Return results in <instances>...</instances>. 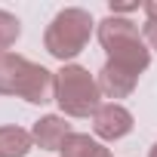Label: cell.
I'll return each instance as SVG.
<instances>
[{"instance_id":"8992f818","label":"cell","mask_w":157,"mask_h":157,"mask_svg":"<svg viewBox=\"0 0 157 157\" xmlns=\"http://www.w3.org/2000/svg\"><path fill=\"white\" fill-rule=\"evenodd\" d=\"M34 62L16 52H0V96H22V86L28 80V71Z\"/></svg>"},{"instance_id":"9c48e42d","label":"cell","mask_w":157,"mask_h":157,"mask_svg":"<svg viewBox=\"0 0 157 157\" xmlns=\"http://www.w3.org/2000/svg\"><path fill=\"white\" fill-rule=\"evenodd\" d=\"M34 139L22 126H0V157H28Z\"/></svg>"},{"instance_id":"30bf717a","label":"cell","mask_w":157,"mask_h":157,"mask_svg":"<svg viewBox=\"0 0 157 157\" xmlns=\"http://www.w3.org/2000/svg\"><path fill=\"white\" fill-rule=\"evenodd\" d=\"M59 154H62V157H111V151H108L102 142H96L93 136H86V132L68 136V142L62 145Z\"/></svg>"},{"instance_id":"52a82bcc","label":"cell","mask_w":157,"mask_h":157,"mask_svg":"<svg viewBox=\"0 0 157 157\" xmlns=\"http://www.w3.org/2000/svg\"><path fill=\"white\" fill-rule=\"evenodd\" d=\"M22 99L31 102V105L56 102V74L34 62L31 71H28V80H25V86H22Z\"/></svg>"},{"instance_id":"7c38bea8","label":"cell","mask_w":157,"mask_h":157,"mask_svg":"<svg viewBox=\"0 0 157 157\" xmlns=\"http://www.w3.org/2000/svg\"><path fill=\"white\" fill-rule=\"evenodd\" d=\"M145 16H148V22H145L142 37L151 49H157V3H145Z\"/></svg>"},{"instance_id":"277c9868","label":"cell","mask_w":157,"mask_h":157,"mask_svg":"<svg viewBox=\"0 0 157 157\" xmlns=\"http://www.w3.org/2000/svg\"><path fill=\"white\" fill-rule=\"evenodd\" d=\"M93 129L99 139L105 142H117L126 132H132V114L120 105V102H105L96 114H93Z\"/></svg>"},{"instance_id":"5b68a950","label":"cell","mask_w":157,"mask_h":157,"mask_svg":"<svg viewBox=\"0 0 157 157\" xmlns=\"http://www.w3.org/2000/svg\"><path fill=\"white\" fill-rule=\"evenodd\" d=\"M68 136H74V129H71V123H68L65 117H59V114L40 117V120L34 123V129H31L34 145L43 148V151H62V145L68 142Z\"/></svg>"},{"instance_id":"6da1fadb","label":"cell","mask_w":157,"mask_h":157,"mask_svg":"<svg viewBox=\"0 0 157 157\" xmlns=\"http://www.w3.org/2000/svg\"><path fill=\"white\" fill-rule=\"evenodd\" d=\"M99 43L108 52L111 65H117V68H123L136 77L151 65V49L129 19H120V16L102 19L99 22Z\"/></svg>"},{"instance_id":"8fae6325","label":"cell","mask_w":157,"mask_h":157,"mask_svg":"<svg viewBox=\"0 0 157 157\" xmlns=\"http://www.w3.org/2000/svg\"><path fill=\"white\" fill-rule=\"evenodd\" d=\"M19 34H22V22H19L13 13L0 10V52H6V49L19 40Z\"/></svg>"},{"instance_id":"4fadbf2b","label":"cell","mask_w":157,"mask_h":157,"mask_svg":"<svg viewBox=\"0 0 157 157\" xmlns=\"http://www.w3.org/2000/svg\"><path fill=\"white\" fill-rule=\"evenodd\" d=\"M148 157H157V142L151 145V151H148Z\"/></svg>"},{"instance_id":"ba28073f","label":"cell","mask_w":157,"mask_h":157,"mask_svg":"<svg viewBox=\"0 0 157 157\" xmlns=\"http://www.w3.org/2000/svg\"><path fill=\"white\" fill-rule=\"evenodd\" d=\"M136 83H139L136 74H129V71H123V68H117L111 62H105L102 71H99V90L108 99H126L136 90Z\"/></svg>"},{"instance_id":"7a4b0ae2","label":"cell","mask_w":157,"mask_h":157,"mask_svg":"<svg viewBox=\"0 0 157 157\" xmlns=\"http://www.w3.org/2000/svg\"><path fill=\"white\" fill-rule=\"evenodd\" d=\"M56 102L68 117H90L102 108L99 80L83 65H65L56 71Z\"/></svg>"},{"instance_id":"3957f363","label":"cell","mask_w":157,"mask_h":157,"mask_svg":"<svg viewBox=\"0 0 157 157\" xmlns=\"http://www.w3.org/2000/svg\"><path fill=\"white\" fill-rule=\"evenodd\" d=\"M93 25H96L93 16H90L86 10H80V6L62 10V13L49 22V28H46V34H43L46 52H49L52 59H59V62H68V59H74V56H80V52L86 49V43H90Z\"/></svg>"}]
</instances>
